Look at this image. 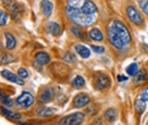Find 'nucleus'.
Instances as JSON below:
<instances>
[{
    "mask_svg": "<svg viewBox=\"0 0 148 125\" xmlns=\"http://www.w3.org/2000/svg\"><path fill=\"white\" fill-rule=\"evenodd\" d=\"M67 18L77 25H90L95 22L96 15H87L81 10V8H72L66 5L65 8Z\"/></svg>",
    "mask_w": 148,
    "mask_h": 125,
    "instance_id": "nucleus-1",
    "label": "nucleus"
},
{
    "mask_svg": "<svg viewBox=\"0 0 148 125\" xmlns=\"http://www.w3.org/2000/svg\"><path fill=\"white\" fill-rule=\"evenodd\" d=\"M112 28L115 30V33L118 36L122 38V40L124 42V44L128 46L130 43V34H129V30H128V28L125 27V24H124L123 22H120V20H113L112 23L109 24Z\"/></svg>",
    "mask_w": 148,
    "mask_h": 125,
    "instance_id": "nucleus-2",
    "label": "nucleus"
},
{
    "mask_svg": "<svg viewBox=\"0 0 148 125\" xmlns=\"http://www.w3.org/2000/svg\"><path fill=\"white\" fill-rule=\"evenodd\" d=\"M84 120H85V114L75 113V114L67 115L63 119H61L60 120V124L61 125H77V124H81Z\"/></svg>",
    "mask_w": 148,
    "mask_h": 125,
    "instance_id": "nucleus-3",
    "label": "nucleus"
},
{
    "mask_svg": "<svg viewBox=\"0 0 148 125\" xmlns=\"http://www.w3.org/2000/svg\"><path fill=\"white\" fill-rule=\"evenodd\" d=\"M94 86H95L96 90H104L106 87L110 86V80L109 77L104 73L97 72L94 75Z\"/></svg>",
    "mask_w": 148,
    "mask_h": 125,
    "instance_id": "nucleus-4",
    "label": "nucleus"
},
{
    "mask_svg": "<svg viewBox=\"0 0 148 125\" xmlns=\"http://www.w3.org/2000/svg\"><path fill=\"white\" fill-rule=\"evenodd\" d=\"M108 37H109V42L112 43V44L115 47L116 49H123L124 47H125V44H124V42L122 40V38L116 34L115 30H114L110 25L108 27Z\"/></svg>",
    "mask_w": 148,
    "mask_h": 125,
    "instance_id": "nucleus-5",
    "label": "nucleus"
},
{
    "mask_svg": "<svg viewBox=\"0 0 148 125\" xmlns=\"http://www.w3.org/2000/svg\"><path fill=\"white\" fill-rule=\"evenodd\" d=\"M33 104H34V97H33L32 94L29 92H23L21 96L16 99V105L21 106V107H24V109H27V107H31Z\"/></svg>",
    "mask_w": 148,
    "mask_h": 125,
    "instance_id": "nucleus-6",
    "label": "nucleus"
},
{
    "mask_svg": "<svg viewBox=\"0 0 148 125\" xmlns=\"http://www.w3.org/2000/svg\"><path fill=\"white\" fill-rule=\"evenodd\" d=\"M127 16L129 18V20L132 23H134L136 25H142L143 24V18L139 14V12L134 8V6H128L127 8Z\"/></svg>",
    "mask_w": 148,
    "mask_h": 125,
    "instance_id": "nucleus-7",
    "label": "nucleus"
},
{
    "mask_svg": "<svg viewBox=\"0 0 148 125\" xmlns=\"http://www.w3.org/2000/svg\"><path fill=\"white\" fill-rule=\"evenodd\" d=\"M55 97V91H53L52 87H45L38 95V101L41 104H47L49 101L53 100Z\"/></svg>",
    "mask_w": 148,
    "mask_h": 125,
    "instance_id": "nucleus-8",
    "label": "nucleus"
},
{
    "mask_svg": "<svg viewBox=\"0 0 148 125\" xmlns=\"http://www.w3.org/2000/svg\"><path fill=\"white\" fill-rule=\"evenodd\" d=\"M3 3H4V6L6 9H9V12L13 14L14 18L18 16V14L21 13V5L18 4V3L15 1V0H3Z\"/></svg>",
    "mask_w": 148,
    "mask_h": 125,
    "instance_id": "nucleus-9",
    "label": "nucleus"
},
{
    "mask_svg": "<svg viewBox=\"0 0 148 125\" xmlns=\"http://www.w3.org/2000/svg\"><path fill=\"white\" fill-rule=\"evenodd\" d=\"M89 102H90V96L84 92H80L79 95H76L75 99H73V106L75 107H84Z\"/></svg>",
    "mask_w": 148,
    "mask_h": 125,
    "instance_id": "nucleus-10",
    "label": "nucleus"
},
{
    "mask_svg": "<svg viewBox=\"0 0 148 125\" xmlns=\"http://www.w3.org/2000/svg\"><path fill=\"white\" fill-rule=\"evenodd\" d=\"M1 76L4 77V79L12 81V82H14V83H18V85H24V81L21 80L22 77L14 75V73L10 72V71H8V70H3L1 71Z\"/></svg>",
    "mask_w": 148,
    "mask_h": 125,
    "instance_id": "nucleus-11",
    "label": "nucleus"
},
{
    "mask_svg": "<svg viewBox=\"0 0 148 125\" xmlns=\"http://www.w3.org/2000/svg\"><path fill=\"white\" fill-rule=\"evenodd\" d=\"M81 10L87 15H96V13H97L96 5L92 1H90V0H85L84 5L81 6Z\"/></svg>",
    "mask_w": 148,
    "mask_h": 125,
    "instance_id": "nucleus-12",
    "label": "nucleus"
},
{
    "mask_svg": "<svg viewBox=\"0 0 148 125\" xmlns=\"http://www.w3.org/2000/svg\"><path fill=\"white\" fill-rule=\"evenodd\" d=\"M41 12L46 18H49L53 12V4L49 0H42L41 1Z\"/></svg>",
    "mask_w": 148,
    "mask_h": 125,
    "instance_id": "nucleus-13",
    "label": "nucleus"
},
{
    "mask_svg": "<svg viewBox=\"0 0 148 125\" xmlns=\"http://www.w3.org/2000/svg\"><path fill=\"white\" fill-rule=\"evenodd\" d=\"M89 36H90V38H91L92 40H97V42L104 40V34H103V32L99 28H91L89 30Z\"/></svg>",
    "mask_w": 148,
    "mask_h": 125,
    "instance_id": "nucleus-14",
    "label": "nucleus"
},
{
    "mask_svg": "<svg viewBox=\"0 0 148 125\" xmlns=\"http://www.w3.org/2000/svg\"><path fill=\"white\" fill-rule=\"evenodd\" d=\"M34 59H36L37 63H39V66H43V65L49 63V56L47 55L46 52H38L34 56Z\"/></svg>",
    "mask_w": 148,
    "mask_h": 125,
    "instance_id": "nucleus-15",
    "label": "nucleus"
},
{
    "mask_svg": "<svg viewBox=\"0 0 148 125\" xmlns=\"http://www.w3.org/2000/svg\"><path fill=\"white\" fill-rule=\"evenodd\" d=\"M46 28H47V32H49L52 36H58L61 33V27L55 22H49Z\"/></svg>",
    "mask_w": 148,
    "mask_h": 125,
    "instance_id": "nucleus-16",
    "label": "nucleus"
},
{
    "mask_svg": "<svg viewBox=\"0 0 148 125\" xmlns=\"http://www.w3.org/2000/svg\"><path fill=\"white\" fill-rule=\"evenodd\" d=\"M1 114L9 119H14V120H21L22 119V115L19 113H14V111H10V110H6L5 106L3 105L1 106Z\"/></svg>",
    "mask_w": 148,
    "mask_h": 125,
    "instance_id": "nucleus-17",
    "label": "nucleus"
},
{
    "mask_svg": "<svg viewBox=\"0 0 148 125\" xmlns=\"http://www.w3.org/2000/svg\"><path fill=\"white\" fill-rule=\"evenodd\" d=\"M75 49H76V52L82 57V58H89L90 57V49L87 48V47L82 46V44H76Z\"/></svg>",
    "mask_w": 148,
    "mask_h": 125,
    "instance_id": "nucleus-18",
    "label": "nucleus"
},
{
    "mask_svg": "<svg viewBox=\"0 0 148 125\" xmlns=\"http://www.w3.org/2000/svg\"><path fill=\"white\" fill-rule=\"evenodd\" d=\"M4 37H5V42H6V48H8V49H13L15 47V44H16L15 38L9 32H5Z\"/></svg>",
    "mask_w": 148,
    "mask_h": 125,
    "instance_id": "nucleus-19",
    "label": "nucleus"
},
{
    "mask_svg": "<svg viewBox=\"0 0 148 125\" xmlns=\"http://www.w3.org/2000/svg\"><path fill=\"white\" fill-rule=\"evenodd\" d=\"M104 119L109 123H113V121L116 120V110L115 109H108L105 113H104Z\"/></svg>",
    "mask_w": 148,
    "mask_h": 125,
    "instance_id": "nucleus-20",
    "label": "nucleus"
},
{
    "mask_svg": "<svg viewBox=\"0 0 148 125\" xmlns=\"http://www.w3.org/2000/svg\"><path fill=\"white\" fill-rule=\"evenodd\" d=\"M146 80H147V71L146 70L138 71V73L134 76V83H136V85H139L140 82H143V81H146Z\"/></svg>",
    "mask_w": 148,
    "mask_h": 125,
    "instance_id": "nucleus-21",
    "label": "nucleus"
},
{
    "mask_svg": "<svg viewBox=\"0 0 148 125\" xmlns=\"http://www.w3.org/2000/svg\"><path fill=\"white\" fill-rule=\"evenodd\" d=\"M70 29H71V32L73 33V34H75V37H77V38H80V39H82V40H87V39H86V34L82 32L81 29L79 28V27H75V25H73V27H71Z\"/></svg>",
    "mask_w": 148,
    "mask_h": 125,
    "instance_id": "nucleus-22",
    "label": "nucleus"
},
{
    "mask_svg": "<svg viewBox=\"0 0 148 125\" xmlns=\"http://www.w3.org/2000/svg\"><path fill=\"white\" fill-rule=\"evenodd\" d=\"M36 113H37V115H39V116H49V115H52V109H48V107H38V109H36Z\"/></svg>",
    "mask_w": 148,
    "mask_h": 125,
    "instance_id": "nucleus-23",
    "label": "nucleus"
},
{
    "mask_svg": "<svg viewBox=\"0 0 148 125\" xmlns=\"http://www.w3.org/2000/svg\"><path fill=\"white\" fill-rule=\"evenodd\" d=\"M138 71H139V68H138L137 63H132V65H129L127 67V73L130 76H136L138 73Z\"/></svg>",
    "mask_w": 148,
    "mask_h": 125,
    "instance_id": "nucleus-24",
    "label": "nucleus"
},
{
    "mask_svg": "<svg viewBox=\"0 0 148 125\" xmlns=\"http://www.w3.org/2000/svg\"><path fill=\"white\" fill-rule=\"evenodd\" d=\"M144 107H146V101L142 100V99L139 97V99L136 101V110H137V113L142 114L143 110H144Z\"/></svg>",
    "mask_w": 148,
    "mask_h": 125,
    "instance_id": "nucleus-25",
    "label": "nucleus"
},
{
    "mask_svg": "<svg viewBox=\"0 0 148 125\" xmlns=\"http://www.w3.org/2000/svg\"><path fill=\"white\" fill-rule=\"evenodd\" d=\"M85 3V0H67L66 5L72 6V8H81Z\"/></svg>",
    "mask_w": 148,
    "mask_h": 125,
    "instance_id": "nucleus-26",
    "label": "nucleus"
},
{
    "mask_svg": "<svg viewBox=\"0 0 148 125\" xmlns=\"http://www.w3.org/2000/svg\"><path fill=\"white\" fill-rule=\"evenodd\" d=\"M72 83H73V86H75L76 89H81V87L85 86V80H84L81 76H76Z\"/></svg>",
    "mask_w": 148,
    "mask_h": 125,
    "instance_id": "nucleus-27",
    "label": "nucleus"
},
{
    "mask_svg": "<svg viewBox=\"0 0 148 125\" xmlns=\"http://www.w3.org/2000/svg\"><path fill=\"white\" fill-rule=\"evenodd\" d=\"M0 100H1V105H4V106H12L13 105V101L10 100V97L4 95L3 92H1V95H0Z\"/></svg>",
    "mask_w": 148,
    "mask_h": 125,
    "instance_id": "nucleus-28",
    "label": "nucleus"
},
{
    "mask_svg": "<svg viewBox=\"0 0 148 125\" xmlns=\"http://www.w3.org/2000/svg\"><path fill=\"white\" fill-rule=\"evenodd\" d=\"M63 59H65L67 63H75V62H76L75 56H73L71 52H66L65 56H63Z\"/></svg>",
    "mask_w": 148,
    "mask_h": 125,
    "instance_id": "nucleus-29",
    "label": "nucleus"
},
{
    "mask_svg": "<svg viewBox=\"0 0 148 125\" xmlns=\"http://www.w3.org/2000/svg\"><path fill=\"white\" fill-rule=\"evenodd\" d=\"M138 4H139L140 9L143 10L144 14L148 15V0H138Z\"/></svg>",
    "mask_w": 148,
    "mask_h": 125,
    "instance_id": "nucleus-30",
    "label": "nucleus"
},
{
    "mask_svg": "<svg viewBox=\"0 0 148 125\" xmlns=\"http://www.w3.org/2000/svg\"><path fill=\"white\" fill-rule=\"evenodd\" d=\"M0 16H1V20H0V24L1 25H5L6 23H8V19H9V15L6 14L4 10H1V13H0Z\"/></svg>",
    "mask_w": 148,
    "mask_h": 125,
    "instance_id": "nucleus-31",
    "label": "nucleus"
},
{
    "mask_svg": "<svg viewBox=\"0 0 148 125\" xmlns=\"http://www.w3.org/2000/svg\"><path fill=\"white\" fill-rule=\"evenodd\" d=\"M18 76L22 77V79H27V77L29 76V73H28V71H27L25 68H19L18 70Z\"/></svg>",
    "mask_w": 148,
    "mask_h": 125,
    "instance_id": "nucleus-32",
    "label": "nucleus"
},
{
    "mask_svg": "<svg viewBox=\"0 0 148 125\" xmlns=\"http://www.w3.org/2000/svg\"><path fill=\"white\" fill-rule=\"evenodd\" d=\"M12 58H13L12 56H8V55H5V53H3L1 55V65H5V63L10 62Z\"/></svg>",
    "mask_w": 148,
    "mask_h": 125,
    "instance_id": "nucleus-33",
    "label": "nucleus"
},
{
    "mask_svg": "<svg viewBox=\"0 0 148 125\" xmlns=\"http://www.w3.org/2000/svg\"><path fill=\"white\" fill-rule=\"evenodd\" d=\"M140 99L144 101H148V87L142 90V92H140Z\"/></svg>",
    "mask_w": 148,
    "mask_h": 125,
    "instance_id": "nucleus-34",
    "label": "nucleus"
},
{
    "mask_svg": "<svg viewBox=\"0 0 148 125\" xmlns=\"http://www.w3.org/2000/svg\"><path fill=\"white\" fill-rule=\"evenodd\" d=\"M91 49L94 51V52H96V53H104V52H105V48H104V47H97V46H91Z\"/></svg>",
    "mask_w": 148,
    "mask_h": 125,
    "instance_id": "nucleus-35",
    "label": "nucleus"
},
{
    "mask_svg": "<svg viewBox=\"0 0 148 125\" xmlns=\"http://www.w3.org/2000/svg\"><path fill=\"white\" fill-rule=\"evenodd\" d=\"M118 81H119V82H124V81H127V77L119 75V76H118Z\"/></svg>",
    "mask_w": 148,
    "mask_h": 125,
    "instance_id": "nucleus-36",
    "label": "nucleus"
}]
</instances>
